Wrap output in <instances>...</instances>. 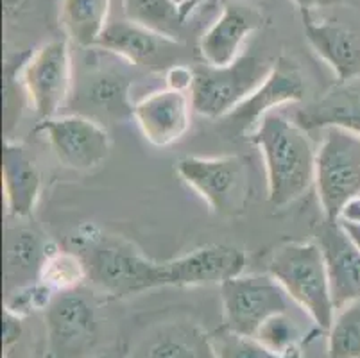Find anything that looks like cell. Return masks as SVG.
Listing matches in <instances>:
<instances>
[{
    "instance_id": "12",
    "label": "cell",
    "mask_w": 360,
    "mask_h": 358,
    "mask_svg": "<svg viewBox=\"0 0 360 358\" xmlns=\"http://www.w3.org/2000/svg\"><path fill=\"white\" fill-rule=\"evenodd\" d=\"M314 241L325 256L335 312L360 300V249L339 221H323Z\"/></svg>"
},
{
    "instance_id": "20",
    "label": "cell",
    "mask_w": 360,
    "mask_h": 358,
    "mask_svg": "<svg viewBox=\"0 0 360 358\" xmlns=\"http://www.w3.org/2000/svg\"><path fill=\"white\" fill-rule=\"evenodd\" d=\"M113 0H63L60 24L68 41L81 49L97 47Z\"/></svg>"
},
{
    "instance_id": "13",
    "label": "cell",
    "mask_w": 360,
    "mask_h": 358,
    "mask_svg": "<svg viewBox=\"0 0 360 358\" xmlns=\"http://www.w3.org/2000/svg\"><path fill=\"white\" fill-rule=\"evenodd\" d=\"M192 111L191 95L165 88L140 98L133 108V118L147 142L169 147L191 129Z\"/></svg>"
},
{
    "instance_id": "15",
    "label": "cell",
    "mask_w": 360,
    "mask_h": 358,
    "mask_svg": "<svg viewBox=\"0 0 360 358\" xmlns=\"http://www.w3.org/2000/svg\"><path fill=\"white\" fill-rule=\"evenodd\" d=\"M45 314L52 354L56 358H65L79 351L96 331V310L77 288L56 294Z\"/></svg>"
},
{
    "instance_id": "23",
    "label": "cell",
    "mask_w": 360,
    "mask_h": 358,
    "mask_svg": "<svg viewBox=\"0 0 360 358\" xmlns=\"http://www.w3.org/2000/svg\"><path fill=\"white\" fill-rule=\"evenodd\" d=\"M328 358H360V300L335 312L328 328Z\"/></svg>"
},
{
    "instance_id": "24",
    "label": "cell",
    "mask_w": 360,
    "mask_h": 358,
    "mask_svg": "<svg viewBox=\"0 0 360 358\" xmlns=\"http://www.w3.org/2000/svg\"><path fill=\"white\" fill-rule=\"evenodd\" d=\"M129 79L124 75L104 72L94 77L88 87V97L91 104H96L108 115H115L120 118L126 115L133 117L135 104L129 103Z\"/></svg>"
},
{
    "instance_id": "32",
    "label": "cell",
    "mask_w": 360,
    "mask_h": 358,
    "mask_svg": "<svg viewBox=\"0 0 360 358\" xmlns=\"http://www.w3.org/2000/svg\"><path fill=\"white\" fill-rule=\"evenodd\" d=\"M292 2L297 6L301 15H312V13L317 11V9L333 6L337 0H292Z\"/></svg>"
},
{
    "instance_id": "25",
    "label": "cell",
    "mask_w": 360,
    "mask_h": 358,
    "mask_svg": "<svg viewBox=\"0 0 360 358\" xmlns=\"http://www.w3.org/2000/svg\"><path fill=\"white\" fill-rule=\"evenodd\" d=\"M143 358H215L212 343L194 331L176 330L150 344Z\"/></svg>"
},
{
    "instance_id": "29",
    "label": "cell",
    "mask_w": 360,
    "mask_h": 358,
    "mask_svg": "<svg viewBox=\"0 0 360 358\" xmlns=\"http://www.w3.org/2000/svg\"><path fill=\"white\" fill-rule=\"evenodd\" d=\"M165 83L169 90L191 94L192 84H194V68L179 63L170 67L169 70H165Z\"/></svg>"
},
{
    "instance_id": "6",
    "label": "cell",
    "mask_w": 360,
    "mask_h": 358,
    "mask_svg": "<svg viewBox=\"0 0 360 358\" xmlns=\"http://www.w3.org/2000/svg\"><path fill=\"white\" fill-rule=\"evenodd\" d=\"M176 172L219 215H238L248 203V167L240 156H186Z\"/></svg>"
},
{
    "instance_id": "35",
    "label": "cell",
    "mask_w": 360,
    "mask_h": 358,
    "mask_svg": "<svg viewBox=\"0 0 360 358\" xmlns=\"http://www.w3.org/2000/svg\"><path fill=\"white\" fill-rule=\"evenodd\" d=\"M340 224H342L345 231L349 235V238L355 242L356 248L360 249V224H348V222H340Z\"/></svg>"
},
{
    "instance_id": "21",
    "label": "cell",
    "mask_w": 360,
    "mask_h": 358,
    "mask_svg": "<svg viewBox=\"0 0 360 358\" xmlns=\"http://www.w3.org/2000/svg\"><path fill=\"white\" fill-rule=\"evenodd\" d=\"M122 4L127 20L179 41L186 20L174 0H122Z\"/></svg>"
},
{
    "instance_id": "17",
    "label": "cell",
    "mask_w": 360,
    "mask_h": 358,
    "mask_svg": "<svg viewBox=\"0 0 360 358\" xmlns=\"http://www.w3.org/2000/svg\"><path fill=\"white\" fill-rule=\"evenodd\" d=\"M2 186L6 208L15 219L32 215L41 193V172L22 143L6 140L2 151Z\"/></svg>"
},
{
    "instance_id": "18",
    "label": "cell",
    "mask_w": 360,
    "mask_h": 358,
    "mask_svg": "<svg viewBox=\"0 0 360 358\" xmlns=\"http://www.w3.org/2000/svg\"><path fill=\"white\" fill-rule=\"evenodd\" d=\"M54 245L27 228H9L4 236V278L6 288L13 280L38 278L45 258Z\"/></svg>"
},
{
    "instance_id": "7",
    "label": "cell",
    "mask_w": 360,
    "mask_h": 358,
    "mask_svg": "<svg viewBox=\"0 0 360 358\" xmlns=\"http://www.w3.org/2000/svg\"><path fill=\"white\" fill-rule=\"evenodd\" d=\"M18 77L29 106L38 120L58 115L72 87V56L68 39H54L27 56Z\"/></svg>"
},
{
    "instance_id": "2",
    "label": "cell",
    "mask_w": 360,
    "mask_h": 358,
    "mask_svg": "<svg viewBox=\"0 0 360 358\" xmlns=\"http://www.w3.org/2000/svg\"><path fill=\"white\" fill-rule=\"evenodd\" d=\"M267 271L310 319L326 330L335 317L325 256L316 241L289 242L273 251Z\"/></svg>"
},
{
    "instance_id": "36",
    "label": "cell",
    "mask_w": 360,
    "mask_h": 358,
    "mask_svg": "<svg viewBox=\"0 0 360 358\" xmlns=\"http://www.w3.org/2000/svg\"><path fill=\"white\" fill-rule=\"evenodd\" d=\"M201 2H202V0H201Z\"/></svg>"
},
{
    "instance_id": "8",
    "label": "cell",
    "mask_w": 360,
    "mask_h": 358,
    "mask_svg": "<svg viewBox=\"0 0 360 358\" xmlns=\"http://www.w3.org/2000/svg\"><path fill=\"white\" fill-rule=\"evenodd\" d=\"M47 136L56 160L70 170L97 169L111 153V138L104 126L84 115H56L38 124Z\"/></svg>"
},
{
    "instance_id": "27",
    "label": "cell",
    "mask_w": 360,
    "mask_h": 358,
    "mask_svg": "<svg viewBox=\"0 0 360 358\" xmlns=\"http://www.w3.org/2000/svg\"><path fill=\"white\" fill-rule=\"evenodd\" d=\"M210 343L215 358H281L264 346L257 337L233 333L226 328L215 333Z\"/></svg>"
},
{
    "instance_id": "28",
    "label": "cell",
    "mask_w": 360,
    "mask_h": 358,
    "mask_svg": "<svg viewBox=\"0 0 360 358\" xmlns=\"http://www.w3.org/2000/svg\"><path fill=\"white\" fill-rule=\"evenodd\" d=\"M56 298V292L40 280H34L31 283L20 285L11 290H8L4 301V310L13 312V314L27 317L34 312L47 310L51 307L52 300Z\"/></svg>"
},
{
    "instance_id": "31",
    "label": "cell",
    "mask_w": 360,
    "mask_h": 358,
    "mask_svg": "<svg viewBox=\"0 0 360 358\" xmlns=\"http://www.w3.org/2000/svg\"><path fill=\"white\" fill-rule=\"evenodd\" d=\"M339 222H348V224H360V196L352 199L348 205L342 208L339 215Z\"/></svg>"
},
{
    "instance_id": "19",
    "label": "cell",
    "mask_w": 360,
    "mask_h": 358,
    "mask_svg": "<svg viewBox=\"0 0 360 358\" xmlns=\"http://www.w3.org/2000/svg\"><path fill=\"white\" fill-rule=\"evenodd\" d=\"M300 126L305 129H323L340 126L360 133V88L340 84L339 90L330 91L319 103L297 115Z\"/></svg>"
},
{
    "instance_id": "5",
    "label": "cell",
    "mask_w": 360,
    "mask_h": 358,
    "mask_svg": "<svg viewBox=\"0 0 360 358\" xmlns=\"http://www.w3.org/2000/svg\"><path fill=\"white\" fill-rule=\"evenodd\" d=\"M221 287L222 328L255 337L271 317L289 310L285 290L267 274H238Z\"/></svg>"
},
{
    "instance_id": "9",
    "label": "cell",
    "mask_w": 360,
    "mask_h": 358,
    "mask_svg": "<svg viewBox=\"0 0 360 358\" xmlns=\"http://www.w3.org/2000/svg\"><path fill=\"white\" fill-rule=\"evenodd\" d=\"M245 252L233 245L210 244L167 262H158L156 283L160 287H201L221 285L242 274Z\"/></svg>"
},
{
    "instance_id": "11",
    "label": "cell",
    "mask_w": 360,
    "mask_h": 358,
    "mask_svg": "<svg viewBox=\"0 0 360 358\" xmlns=\"http://www.w3.org/2000/svg\"><path fill=\"white\" fill-rule=\"evenodd\" d=\"M305 90V79L297 65L285 56H281L276 59L264 83L226 118L250 136L251 131L258 126L265 115L273 113L276 108L285 104L303 101Z\"/></svg>"
},
{
    "instance_id": "34",
    "label": "cell",
    "mask_w": 360,
    "mask_h": 358,
    "mask_svg": "<svg viewBox=\"0 0 360 358\" xmlns=\"http://www.w3.org/2000/svg\"><path fill=\"white\" fill-rule=\"evenodd\" d=\"M174 2L176 4H179V8H181V15L185 20H188V16L192 15V11L201 4V0H174Z\"/></svg>"
},
{
    "instance_id": "10",
    "label": "cell",
    "mask_w": 360,
    "mask_h": 358,
    "mask_svg": "<svg viewBox=\"0 0 360 358\" xmlns=\"http://www.w3.org/2000/svg\"><path fill=\"white\" fill-rule=\"evenodd\" d=\"M97 47L126 59L146 70H169L174 67L181 45L176 39L150 31L131 20L110 22L101 34Z\"/></svg>"
},
{
    "instance_id": "16",
    "label": "cell",
    "mask_w": 360,
    "mask_h": 358,
    "mask_svg": "<svg viewBox=\"0 0 360 358\" xmlns=\"http://www.w3.org/2000/svg\"><path fill=\"white\" fill-rule=\"evenodd\" d=\"M301 16L305 25L307 41L314 52L332 68L339 79V84L360 79V36L335 22H317L312 15Z\"/></svg>"
},
{
    "instance_id": "1",
    "label": "cell",
    "mask_w": 360,
    "mask_h": 358,
    "mask_svg": "<svg viewBox=\"0 0 360 358\" xmlns=\"http://www.w3.org/2000/svg\"><path fill=\"white\" fill-rule=\"evenodd\" d=\"M250 140L264 158L271 205H292L314 185L317 147L305 127L273 111L251 131Z\"/></svg>"
},
{
    "instance_id": "3",
    "label": "cell",
    "mask_w": 360,
    "mask_h": 358,
    "mask_svg": "<svg viewBox=\"0 0 360 358\" xmlns=\"http://www.w3.org/2000/svg\"><path fill=\"white\" fill-rule=\"evenodd\" d=\"M321 131L314 185L323 217L339 221L342 208L360 196V133L340 126Z\"/></svg>"
},
{
    "instance_id": "26",
    "label": "cell",
    "mask_w": 360,
    "mask_h": 358,
    "mask_svg": "<svg viewBox=\"0 0 360 358\" xmlns=\"http://www.w3.org/2000/svg\"><path fill=\"white\" fill-rule=\"evenodd\" d=\"M264 346L269 347L281 358H300L303 333L289 315L278 314L271 317L255 335Z\"/></svg>"
},
{
    "instance_id": "30",
    "label": "cell",
    "mask_w": 360,
    "mask_h": 358,
    "mask_svg": "<svg viewBox=\"0 0 360 358\" xmlns=\"http://www.w3.org/2000/svg\"><path fill=\"white\" fill-rule=\"evenodd\" d=\"M22 321L24 317L13 314V312L4 310V347L9 350L13 344L18 343L22 335Z\"/></svg>"
},
{
    "instance_id": "33",
    "label": "cell",
    "mask_w": 360,
    "mask_h": 358,
    "mask_svg": "<svg viewBox=\"0 0 360 358\" xmlns=\"http://www.w3.org/2000/svg\"><path fill=\"white\" fill-rule=\"evenodd\" d=\"M25 0H4V15L6 18H11V16H15L16 13L20 11L22 8H24Z\"/></svg>"
},
{
    "instance_id": "4",
    "label": "cell",
    "mask_w": 360,
    "mask_h": 358,
    "mask_svg": "<svg viewBox=\"0 0 360 358\" xmlns=\"http://www.w3.org/2000/svg\"><path fill=\"white\" fill-rule=\"evenodd\" d=\"M273 65L255 56H240L226 67L194 68L192 110L206 118H226L237 110L269 75Z\"/></svg>"
},
{
    "instance_id": "22",
    "label": "cell",
    "mask_w": 360,
    "mask_h": 358,
    "mask_svg": "<svg viewBox=\"0 0 360 358\" xmlns=\"http://www.w3.org/2000/svg\"><path fill=\"white\" fill-rule=\"evenodd\" d=\"M38 280L51 287L56 294L75 290L88 280V267L77 251H61L52 248L40 269Z\"/></svg>"
},
{
    "instance_id": "14",
    "label": "cell",
    "mask_w": 360,
    "mask_h": 358,
    "mask_svg": "<svg viewBox=\"0 0 360 358\" xmlns=\"http://www.w3.org/2000/svg\"><path fill=\"white\" fill-rule=\"evenodd\" d=\"M262 13L244 2H228L221 15L199 39L202 63L226 67L240 58V49L248 36L262 27Z\"/></svg>"
}]
</instances>
